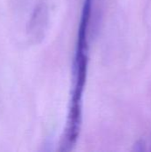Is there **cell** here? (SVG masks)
Masks as SVG:
<instances>
[{
  "label": "cell",
  "mask_w": 151,
  "mask_h": 152,
  "mask_svg": "<svg viewBox=\"0 0 151 152\" xmlns=\"http://www.w3.org/2000/svg\"><path fill=\"white\" fill-rule=\"evenodd\" d=\"M91 13L92 7L89 4L83 5L73 64V86L67 121L63 130L64 133L69 136L78 135L82 126L83 94L86 83L89 61L88 30Z\"/></svg>",
  "instance_id": "1"
},
{
  "label": "cell",
  "mask_w": 151,
  "mask_h": 152,
  "mask_svg": "<svg viewBox=\"0 0 151 152\" xmlns=\"http://www.w3.org/2000/svg\"><path fill=\"white\" fill-rule=\"evenodd\" d=\"M48 23L47 7L40 4L36 6L28 25V32L32 38L38 40L43 39Z\"/></svg>",
  "instance_id": "2"
},
{
  "label": "cell",
  "mask_w": 151,
  "mask_h": 152,
  "mask_svg": "<svg viewBox=\"0 0 151 152\" xmlns=\"http://www.w3.org/2000/svg\"><path fill=\"white\" fill-rule=\"evenodd\" d=\"M150 151H151V134H150Z\"/></svg>",
  "instance_id": "3"
}]
</instances>
